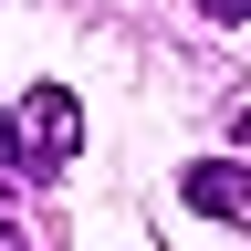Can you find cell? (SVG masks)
Here are the masks:
<instances>
[{"label":"cell","mask_w":251,"mask_h":251,"mask_svg":"<svg viewBox=\"0 0 251 251\" xmlns=\"http://www.w3.org/2000/svg\"><path fill=\"white\" fill-rule=\"evenodd\" d=\"M74 147H84V105L63 84H31L21 105H0V168L52 178V168H74Z\"/></svg>","instance_id":"1"},{"label":"cell","mask_w":251,"mask_h":251,"mask_svg":"<svg viewBox=\"0 0 251 251\" xmlns=\"http://www.w3.org/2000/svg\"><path fill=\"white\" fill-rule=\"evenodd\" d=\"M178 199L199 220H251V168H241V157H199V168L178 178Z\"/></svg>","instance_id":"2"},{"label":"cell","mask_w":251,"mask_h":251,"mask_svg":"<svg viewBox=\"0 0 251 251\" xmlns=\"http://www.w3.org/2000/svg\"><path fill=\"white\" fill-rule=\"evenodd\" d=\"M199 11H209V21H241V0H199Z\"/></svg>","instance_id":"4"},{"label":"cell","mask_w":251,"mask_h":251,"mask_svg":"<svg viewBox=\"0 0 251 251\" xmlns=\"http://www.w3.org/2000/svg\"><path fill=\"white\" fill-rule=\"evenodd\" d=\"M241 21H251V0H241Z\"/></svg>","instance_id":"5"},{"label":"cell","mask_w":251,"mask_h":251,"mask_svg":"<svg viewBox=\"0 0 251 251\" xmlns=\"http://www.w3.org/2000/svg\"><path fill=\"white\" fill-rule=\"evenodd\" d=\"M230 136H241V147H251V94H241V105H230Z\"/></svg>","instance_id":"3"}]
</instances>
